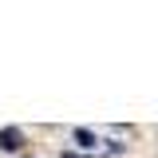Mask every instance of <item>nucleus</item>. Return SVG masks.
Masks as SVG:
<instances>
[{
  "label": "nucleus",
  "mask_w": 158,
  "mask_h": 158,
  "mask_svg": "<svg viewBox=\"0 0 158 158\" xmlns=\"http://www.w3.org/2000/svg\"><path fill=\"white\" fill-rule=\"evenodd\" d=\"M20 146H24V135H20L16 127L0 131V150H8V154H12V150H20Z\"/></svg>",
  "instance_id": "nucleus-1"
},
{
  "label": "nucleus",
  "mask_w": 158,
  "mask_h": 158,
  "mask_svg": "<svg viewBox=\"0 0 158 158\" xmlns=\"http://www.w3.org/2000/svg\"><path fill=\"white\" fill-rule=\"evenodd\" d=\"M75 142L79 146H95V135H91V131H75Z\"/></svg>",
  "instance_id": "nucleus-2"
}]
</instances>
